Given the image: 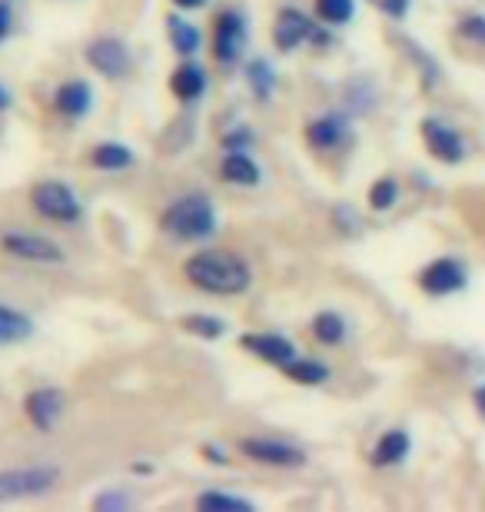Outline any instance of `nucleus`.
Returning a JSON list of instances; mask_svg holds the SVG:
<instances>
[{"label": "nucleus", "instance_id": "14", "mask_svg": "<svg viewBox=\"0 0 485 512\" xmlns=\"http://www.w3.org/2000/svg\"><path fill=\"white\" fill-rule=\"evenodd\" d=\"M240 343L250 356H256V360H263L270 366H280V370L299 356V346L283 333H246Z\"/></svg>", "mask_w": 485, "mask_h": 512}, {"label": "nucleus", "instance_id": "10", "mask_svg": "<svg viewBox=\"0 0 485 512\" xmlns=\"http://www.w3.org/2000/svg\"><path fill=\"white\" fill-rule=\"evenodd\" d=\"M422 143H426V150H429V157L432 160H439V163H446V167H456V163L466 160V153H469V143L466 137L446 124V120H439V117H426L422 120Z\"/></svg>", "mask_w": 485, "mask_h": 512}, {"label": "nucleus", "instance_id": "16", "mask_svg": "<svg viewBox=\"0 0 485 512\" xmlns=\"http://www.w3.org/2000/svg\"><path fill=\"white\" fill-rule=\"evenodd\" d=\"M206 87H210V77H206V70L196 64V60H183L170 77L173 97L183 100V104H196V100L206 94Z\"/></svg>", "mask_w": 485, "mask_h": 512}, {"label": "nucleus", "instance_id": "2", "mask_svg": "<svg viewBox=\"0 0 485 512\" xmlns=\"http://www.w3.org/2000/svg\"><path fill=\"white\" fill-rule=\"evenodd\" d=\"M160 230L180 243H206L216 233V207L203 193L177 197L160 213Z\"/></svg>", "mask_w": 485, "mask_h": 512}, {"label": "nucleus", "instance_id": "31", "mask_svg": "<svg viewBox=\"0 0 485 512\" xmlns=\"http://www.w3.org/2000/svg\"><path fill=\"white\" fill-rule=\"evenodd\" d=\"M253 130L250 127H236L223 133V150H250L253 147Z\"/></svg>", "mask_w": 485, "mask_h": 512}, {"label": "nucleus", "instance_id": "37", "mask_svg": "<svg viewBox=\"0 0 485 512\" xmlns=\"http://www.w3.org/2000/svg\"><path fill=\"white\" fill-rule=\"evenodd\" d=\"M14 107V94H10V90L0 84V114H4V110H10Z\"/></svg>", "mask_w": 485, "mask_h": 512}, {"label": "nucleus", "instance_id": "11", "mask_svg": "<svg viewBox=\"0 0 485 512\" xmlns=\"http://www.w3.org/2000/svg\"><path fill=\"white\" fill-rule=\"evenodd\" d=\"M67 413V399L57 386H40L30 389L24 399V416L37 433H54L60 426V419Z\"/></svg>", "mask_w": 485, "mask_h": 512}, {"label": "nucleus", "instance_id": "8", "mask_svg": "<svg viewBox=\"0 0 485 512\" xmlns=\"http://www.w3.org/2000/svg\"><path fill=\"white\" fill-rule=\"evenodd\" d=\"M240 453L250 459V463L273 466V469H303L309 463L306 449H299L296 443H286V439H276V436H246L240 439Z\"/></svg>", "mask_w": 485, "mask_h": 512}, {"label": "nucleus", "instance_id": "32", "mask_svg": "<svg viewBox=\"0 0 485 512\" xmlns=\"http://www.w3.org/2000/svg\"><path fill=\"white\" fill-rule=\"evenodd\" d=\"M127 506H133V499H130V493H123V489H113V493H103L94 499V509H103V512L127 509Z\"/></svg>", "mask_w": 485, "mask_h": 512}, {"label": "nucleus", "instance_id": "13", "mask_svg": "<svg viewBox=\"0 0 485 512\" xmlns=\"http://www.w3.org/2000/svg\"><path fill=\"white\" fill-rule=\"evenodd\" d=\"M349 140H353V127H349V117L339 114V110L306 124V143L316 153H336V150H343Z\"/></svg>", "mask_w": 485, "mask_h": 512}, {"label": "nucleus", "instance_id": "29", "mask_svg": "<svg viewBox=\"0 0 485 512\" xmlns=\"http://www.w3.org/2000/svg\"><path fill=\"white\" fill-rule=\"evenodd\" d=\"M456 34L466 40V44L485 47V14H466L456 24Z\"/></svg>", "mask_w": 485, "mask_h": 512}, {"label": "nucleus", "instance_id": "25", "mask_svg": "<svg viewBox=\"0 0 485 512\" xmlns=\"http://www.w3.org/2000/svg\"><path fill=\"white\" fill-rule=\"evenodd\" d=\"M196 509L203 512H253L256 506L250 499L243 496H233V493H220V489H210V493H200L196 496Z\"/></svg>", "mask_w": 485, "mask_h": 512}, {"label": "nucleus", "instance_id": "5", "mask_svg": "<svg viewBox=\"0 0 485 512\" xmlns=\"http://www.w3.org/2000/svg\"><path fill=\"white\" fill-rule=\"evenodd\" d=\"M306 44L326 47V44H333V34H329L326 27H316L313 17H306L299 7H283L273 20V47L280 50V54H296V50Z\"/></svg>", "mask_w": 485, "mask_h": 512}, {"label": "nucleus", "instance_id": "23", "mask_svg": "<svg viewBox=\"0 0 485 512\" xmlns=\"http://www.w3.org/2000/svg\"><path fill=\"white\" fill-rule=\"evenodd\" d=\"M276 84H280V77H276V67L270 60L256 57L246 64V87L253 90L256 100H270L276 94Z\"/></svg>", "mask_w": 485, "mask_h": 512}, {"label": "nucleus", "instance_id": "17", "mask_svg": "<svg viewBox=\"0 0 485 512\" xmlns=\"http://www.w3.org/2000/svg\"><path fill=\"white\" fill-rule=\"evenodd\" d=\"M409 453H412V436L406 433V429H386V433L376 439L373 453H369V463H373L376 469H392V466H399Z\"/></svg>", "mask_w": 485, "mask_h": 512}, {"label": "nucleus", "instance_id": "15", "mask_svg": "<svg viewBox=\"0 0 485 512\" xmlns=\"http://www.w3.org/2000/svg\"><path fill=\"white\" fill-rule=\"evenodd\" d=\"M54 110L67 120H84L94 110V87L87 80H67V84H60L54 94Z\"/></svg>", "mask_w": 485, "mask_h": 512}, {"label": "nucleus", "instance_id": "21", "mask_svg": "<svg viewBox=\"0 0 485 512\" xmlns=\"http://www.w3.org/2000/svg\"><path fill=\"white\" fill-rule=\"evenodd\" d=\"M283 373H286V380H293L299 386H323L329 376V366L323 360H313V356H296L293 363H286L283 366Z\"/></svg>", "mask_w": 485, "mask_h": 512}, {"label": "nucleus", "instance_id": "24", "mask_svg": "<svg viewBox=\"0 0 485 512\" xmlns=\"http://www.w3.org/2000/svg\"><path fill=\"white\" fill-rule=\"evenodd\" d=\"M34 333V320L24 316L14 306H4L0 303V343H17V340H27Z\"/></svg>", "mask_w": 485, "mask_h": 512}, {"label": "nucleus", "instance_id": "6", "mask_svg": "<svg viewBox=\"0 0 485 512\" xmlns=\"http://www.w3.org/2000/svg\"><path fill=\"white\" fill-rule=\"evenodd\" d=\"M0 250L7 256H14V260L37 263V266L67 263V250L60 247L57 240H50L44 233H34V230H4L0 233Z\"/></svg>", "mask_w": 485, "mask_h": 512}, {"label": "nucleus", "instance_id": "19", "mask_svg": "<svg viewBox=\"0 0 485 512\" xmlns=\"http://www.w3.org/2000/svg\"><path fill=\"white\" fill-rule=\"evenodd\" d=\"M167 37H170V47L177 50L180 60H193L203 50L200 27L190 24V20H183V14H170L167 17Z\"/></svg>", "mask_w": 485, "mask_h": 512}, {"label": "nucleus", "instance_id": "9", "mask_svg": "<svg viewBox=\"0 0 485 512\" xmlns=\"http://www.w3.org/2000/svg\"><path fill=\"white\" fill-rule=\"evenodd\" d=\"M416 286L426 296H452L469 286V266L456 260V256H439V260L426 263L416 276Z\"/></svg>", "mask_w": 485, "mask_h": 512}, {"label": "nucleus", "instance_id": "38", "mask_svg": "<svg viewBox=\"0 0 485 512\" xmlns=\"http://www.w3.org/2000/svg\"><path fill=\"white\" fill-rule=\"evenodd\" d=\"M173 7H180V10H196V7H203L206 0H170Z\"/></svg>", "mask_w": 485, "mask_h": 512}, {"label": "nucleus", "instance_id": "3", "mask_svg": "<svg viewBox=\"0 0 485 512\" xmlns=\"http://www.w3.org/2000/svg\"><path fill=\"white\" fill-rule=\"evenodd\" d=\"M64 479L57 463H27L0 469V503H20V499H40L54 493Z\"/></svg>", "mask_w": 485, "mask_h": 512}, {"label": "nucleus", "instance_id": "4", "mask_svg": "<svg viewBox=\"0 0 485 512\" xmlns=\"http://www.w3.org/2000/svg\"><path fill=\"white\" fill-rule=\"evenodd\" d=\"M30 207L44 220L60 223V227H74V223L84 220V203H80L74 187L64 180H40L30 190Z\"/></svg>", "mask_w": 485, "mask_h": 512}, {"label": "nucleus", "instance_id": "22", "mask_svg": "<svg viewBox=\"0 0 485 512\" xmlns=\"http://www.w3.org/2000/svg\"><path fill=\"white\" fill-rule=\"evenodd\" d=\"M309 333L316 336V343H323V346H339V343H346L349 323H346L339 313L323 310V313H316V316H313V323H309Z\"/></svg>", "mask_w": 485, "mask_h": 512}, {"label": "nucleus", "instance_id": "35", "mask_svg": "<svg viewBox=\"0 0 485 512\" xmlns=\"http://www.w3.org/2000/svg\"><path fill=\"white\" fill-rule=\"evenodd\" d=\"M10 27H14V7H10V4H0V44L7 40Z\"/></svg>", "mask_w": 485, "mask_h": 512}, {"label": "nucleus", "instance_id": "1", "mask_svg": "<svg viewBox=\"0 0 485 512\" xmlns=\"http://www.w3.org/2000/svg\"><path fill=\"white\" fill-rule=\"evenodd\" d=\"M183 276L200 293L210 296H243L253 286V266L230 250H196L183 260Z\"/></svg>", "mask_w": 485, "mask_h": 512}, {"label": "nucleus", "instance_id": "26", "mask_svg": "<svg viewBox=\"0 0 485 512\" xmlns=\"http://www.w3.org/2000/svg\"><path fill=\"white\" fill-rule=\"evenodd\" d=\"M316 17L329 27H346L356 17V0H313Z\"/></svg>", "mask_w": 485, "mask_h": 512}, {"label": "nucleus", "instance_id": "33", "mask_svg": "<svg viewBox=\"0 0 485 512\" xmlns=\"http://www.w3.org/2000/svg\"><path fill=\"white\" fill-rule=\"evenodd\" d=\"M379 4V10H383V14H389L392 20H402L409 14V7H412V0H376Z\"/></svg>", "mask_w": 485, "mask_h": 512}, {"label": "nucleus", "instance_id": "34", "mask_svg": "<svg viewBox=\"0 0 485 512\" xmlns=\"http://www.w3.org/2000/svg\"><path fill=\"white\" fill-rule=\"evenodd\" d=\"M203 456L210 459V463H216V466H226V463H230V453H226L223 446H216V443H206V446H203Z\"/></svg>", "mask_w": 485, "mask_h": 512}, {"label": "nucleus", "instance_id": "27", "mask_svg": "<svg viewBox=\"0 0 485 512\" xmlns=\"http://www.w3.org/2000/svg\"><path fill=\"white\" fill-rule=\"evenodd\" d=\"M180 326L193 336H203V340H220V336H226V320H220V316H210V313H190L183 316Z\"/></svg>", "mask_w": 485, "mask_h": 512}, {"label": "nucleus", "instance_id": "12", "mask_svg": "<svg viewBox=\"0 0 485 512\" xmlns=\"http://www.w3.org/2000/svg\"><path fill=\"white\" fill-rule=\"evenodd\" d=\"M87 64L97 70L103 80H123L130 74L133 57L130 47L120 37H97L87 44Z\"/></svg>", "mask_w": 485, "mask_h": 512}, {"label": "nucleus", "instance_id": "18", "mask_svg": "<svg viewBox=\"0 0 485 512\" xmlns=\"http://www.w3.org/2000/svg\"><path fill=\"white\" fill-rule=\"evenodd\" d=\"M220 177L230 187H256L263 180V170L246 150H226V157L220 160Z\"/></svg>", "mask_w": 485, "mask_h": 512}, {"label": "nucleus", "instance_id": "30", "mask_svg": "<svg viewBox=\"0 0 485 512\" xmlns=\"http://www.w3.org/2000/svg\"><path fill=\"white\" fill-rule=\"evenodd\" d=\"M333 223L346 233V237H356V233L363 230V220H359V213L353 207H336L333 210Z\"/></svg>", "mask_w": 485, "mask_h": 512}, {"label": "nucleus", "instance_id": "28", "mask_svg": "<svg viewBox=\"0 0 485 512\" xmlns=\"http://www.w3.org/2000/svg\"><path fill=\"white\" fill-rule=\"evenodd\" d=\"M399 197H402V187L396 177H379L373 187H369V207L376 213H389L399 203Z\"/></svg>", "mask_w": 485, "mask_h": 512}, {"label": "nucleus", "instance_id": "20", "mask_svg": "<svg viewBox=\"0 0 485 512\" xmlns=\"http://www.w3.org/2000/svg\"><path fill=\"white\" fill-rule=\"evenodd\" d=\"M133 150L123 147V143H97L94 150H90V167H97L103 173H123L133 167Z\"/></svg>", "mask_w": 485, "mask_h": 512}, {"label": "nucleus", "instance_id": "7", "mask_svg": "<svg viewBox=\"0 0 485 512\" xmlns=\"http://www.w3.org/2000/svg\"><path fill=\"white\" fill-rule=\"evenodd\" d=\"M250 30H246V17L240 10H220L213 20V34H210V50L213 60L220 67H233L243 57Z\"/></svg>", "mask_w": 485, "mask_h": 512}, {"label": "nucleus", "instance_id": "36", "mask_svg": "<svg viewBox=\"0 0 485 512\" xmlns=\"http://www.w3.org/2000/svg\"><path fill=\"white\" fill-rule=\"evenodd\" d=\"M472 406H476V413L485 419V383L472 389Z\"/></svg>", "mask_w": 485, "mask_h": 512}]
</instances>
